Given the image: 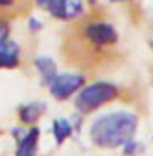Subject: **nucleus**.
<instances>
[{"mask_svg":"<svg viewBox=\"0 0 153 156\" xmlns=\"http://www.w3.org/2000/svg\"><path fill=\"white\" fill-rule=\"evenodd\" d=\"M139 127V117L130 111H112L98 115L91 122L88 136L98 148L114 150L122 148L126 143L134 140Z\"/></svg>","mask_w":153,"mask_h":156,"instance_id":"obj_1","label":"nucleus"},{"mask_svg":"<svg viewBox=\"0 0 153 156\" xmlns=\"http://www.w3.org/2000/svg\"><path fill=\"white\" fill-rule=\"evenodd\" d=\"M78 41L86 51V55L107 52L119 42V34L114 24L104 18L95 16L83 20L78 26Z\"/></svg>","mask_w":153,"mask_h":156,"instance_id":"obj_2","label":"nucleus"},{"mask_svg":"<svg viewBox=\"0 0 153 156\" xmlns=\"http://www.w3.org/2000/svg\"><path fill=\"white\" fill-rule=\"evenodd\" d=\"M119 88L109 81H95L91 85L83 86L77 93L75 109L80 114H91L107 102L114 101L119 96Z\"/></svg>","mask_w":153,"mask_h":156,"instance_id":"obj_3","label":"nucleus"},{"mask_svg":"<svg viewBox=\"0 0 153 156\" xmlns=\"http://www.w3.org/2000/svg\"><path fill=\"white\" fill-rule=\"evenodd\" d=\"M86 78L80 73H57V76L47 85L54 99L65 101L85 86Z\"/></svg>","mask_w":153,"mask_h":156,"instance_id":"obj_4","label":"nucleus"},{"mask_svg":"<svg viewBox=\"0 0 153 156\" xmlns=\"http://www.w3.org/2000/svg\"><path fill=\"white\" fill-rule=\"evenodd\" d=\"M47 13L59 21H75L85 13L83 0H56Z\"/></svg>","mask_w":153,"mask_h":156,"instance_id":"obj_5","label":"nucleus"},{"mask_svg":"<svg viewBox=\"0 0 153 156\" xmlns=\"http://www.w3.org/2000/svg\"><path fill=\"white\" fill-rule=\"evenodd\" d=\"M39 135L41 132L36 125L29 127L26 130H20L16 135V150L15 156H36L38 145H39Z\"/></svg>","mask_w":153,"mask_h":156,"instance_id":"obj_6","label":"nucleus"},{"mask_svg":"<svg viewBox=\"0 0 153 156\" xmlns=\"http://www.w3.org/2000/svg\"><path fill=\"white\" fill-rule=\"evenodd\" d=\"M46 111V106L42 102H28L18 107V120L24 127H33L41 119V115Z\"/></svg>","mask_w":153,"mask_h":156,"instance_id":"obj_7","label":"nucleus"},{"mask_svg":"<svg viewBox=\"0 0 153 156\" xmlns=\"http://www.w3.org/2000/svg\"><path fill=\"white\" fill-rule=\"evenodd\" d=\"M20 65V47L8 39L0 44V70L2 68H16Z\"/></svg>","mask_w":153,"mask_h":156,"instance_id":"obj_8","label":"nucleus"},{"mask_svg":"<svg viewBox=\"0 0 153 156\" xmlns=\"http://www.w3.org/2000/svg\"><path fill=\"white\" fill-rule=\"evenodd\" d=\"M34 67H36V70H38L44 85H49L59 73L56 62H54L51 57H44V55L36 57L34 58Z\"/></svg>","mask_w":153,"mask_h":156,"instance_id":"obj_9","label":"nucleus"},{"mask_svg":"<svg viewBox=\"0 0 153 156\" xmlns=\"http://www.w3.org/2000/svg\"><path fill=\"white\" fill-rule=\"evenodd\" d=\"M73 133V125L68 119H56L52 122V136L56 140L57 145H62L64 141H67Z\"/></svg>","mask_w":153,"mask_h":156,"instance_id":"obj_10","label":"nucleus"},{"mask_svg":"<svg viewBox=\"0 0 153 156\" xmlns=\"http://www.w3.org/2000/svg\"><path fill=\"white\" fill-rule=\"evenodd\" d=\"M122 151H124V154L127 156H134L137 154V151H139V145H137V141L135 140H130L129 143H126L124 146H122Z\"/></svg>","mask_w":153,"mask_h":156,"instance_id":"obj_11","label":"nucleus"},{"mask_svg":"<svg viewBox=\"0 0 153 156\" xmlns=\"http://www.w3.org/2000/svg\"><path fill=\"white\" fill-rule=\"evenodd\" d=\"M8 39H10V26L7 21L0 20V44L8 41Z\"/></svg>","mask_w":153,"mask_h":156,"instance_id":"obj_12","label":"nucleus"},{"mask_svg":"<svg viewBox=\"0 0 153 156\" xmlns=\"http://www.w3.org/2000/svg\"><path fill=\"white\" fill-rule=\"evenodd\" d=\"M20 0H0V10H15Z\"/></svg>","mask_w":153,"mask_h":156,"instance_id":"obj_13","label":"nucleus"},{"mask_svg":"<svg viewBox=\"0 0 153 156\" xmlns=\"http://www.w3.org/2000/svg\"><path fill=\"white\" fill-rule=\"evenodd\" d=\"M34 3H36L39 8H42V10H46V12H49V10H51V7L56 3V0H34Z\"/></svg>","mask_w":153,"mask_h":156,"instance_id":"obj_14","label":"nucleus"},{"mask_svg":"<svg viewBox=\"0 0 153 156\" xmlns=\"http://www.w3.org/2000/svg\"><path fill=\"white\" fill-rule=\"evenodd\" d=\"M41 21H39L38 18H29V21H28V28H29V31H33V33H36L41 29Z\"/></svg>","mask_w":153,"mask_h":156,"instance_id":"obj_15","label":"nucleus"},{"mask_svg":"<svg viewBox=\"0 0 153 156\" xmlns=\"http://www.w3.org/2000/svg\"><path fill=\"white\" fill-rule=\"evenodd\" d=\"M109 2H114V3H126V2H130V0H109Z\"/></svg>","mask_w":153,"mask_h":156,"instance_id":"obj_16","label":"nucleus"},{"mask_svg":"<svg viewBox=\"0 0 153 156\" xmlns=\"http://www.w3.org/2000/svg\"><path fill=\"white\" fill-rule=\"evenodd\" d=\"M88 3H96V0H86Z\"/></svg>","mask_w":153,"mask_h":156,"instance_id":"obj_17","label":"nucleus"}]
</instances>
